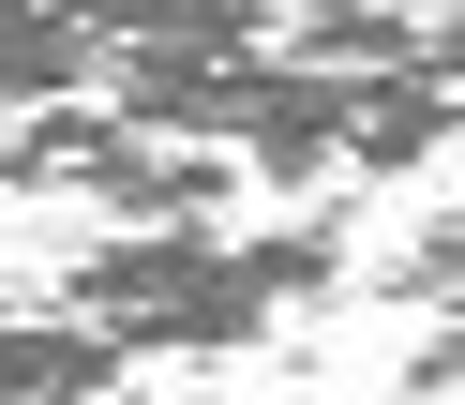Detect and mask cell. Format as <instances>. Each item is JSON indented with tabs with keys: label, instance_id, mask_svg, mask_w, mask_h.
Segmentation results:
<instances>
[{
	"label": "cell",
	"instance_id": "obj_1",
	"mask_svg": "<svg viewBox=\"0 0 465 405\" xmlns=\"http://www.w3.org/2000/svg\"><path fill=\"white\" fill-rule=\"evenodd\" d=\"M345 285V241L331 225H271V241H225L211 211L195 225H105L45 301L75 315L91 345L121 361H225V345H271L301 301Z\"/></svg>",
	"mask_w": 465,
	"mask_h": 405
},
{
	"label": "cell",
	"instance_id": "obj_3",
	"mask_svg": "<svg viewBox=\"0 0 465 405\" xmlns=\"http://www.w3.org/2000/svg\"><path fill=\"white\" fill-rule=\"evenodd\" d=\"M0 405H121V345H91L61 301H0Z\"/></svg>",
	"mask_w": 465,
	"mask_h": 405
},
{
	"label": "cell",
	"instance_id": "obj_5",
	"mask_svg": "<svg viewBox=\"0 0 465 405\" xmlns=\"http://www.w3.org/2000/svg\"><path fill=\"white\" fill-rule=\"evenodd\" d=\"M450 405H465V390H450Z\"/></svg>",
	"mask_w": 465,
	"mask_h": 405
},
{
	"label": "cell",
	"instance_id": "obj_2",
	"mask_svg": "<svg viewBox=\"0 0 465 405\" xmlns=\"http://www.w3.org/2000/svg\"><path fill=\"white\" fill-rule=\"evenodd\" d=\"M0 195H75V211H105V225H195V211L241 195V165L195 151V135H151V121H121V105H75V91H61V105H15Z\"/></svg>",
	"mask_w": 465,
	"mask_h": 405
},
{
	"label": "cell",
	"instance_id": "obj_4",
	"mask_svg": "<svg viewBox=\"0 0 465 405\" xmlns=\"http://www.w3.org/2000/svg\"><path fill=\"white\" fill-rule=\"evenodd\" d=\"M375 285H391L405 315H465V211H435L420 241H391V255H375Z\"/></svg>",
	"mask_w": 465,
	"mask_h": 405
}]
</instances>
